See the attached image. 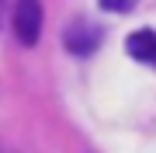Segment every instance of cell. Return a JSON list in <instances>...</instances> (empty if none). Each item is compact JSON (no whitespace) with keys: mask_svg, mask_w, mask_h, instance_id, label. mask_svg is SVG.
I'll use <instances>...</instances> for the list:
<instances>
[{"mask_svg":"<svg viewBox=\"0 0 156 153\" xmlns=\"http://www.w3.org/2000/svg\"><path fill=\"white\" fill-rule=\"evenodd\" d=\"M11 24H14V35H17V42H21V46H38L42 24H45L42 0H14Z\"/></svg>","mask_w":156,"mask_h":153,"instance_id":"6da1fadb","label":"cell"},{"mask_svg":"<svg viewBox=\"0 0 156 153\" xmlns=\"http://www.w3.org/2000/svg\"><path fill=\"white\" fill-rule=\"evenodd\" d=\"M62 42L73 56H90L97 46H101V28L94 21H73L66 31H62Z\"/></svg>","mask_w":156,"mask_h":153,"instance_id":"7a4b0ae2","label":"cell"},{"mask_svg":"<svg viewBox=\"0 0 156 153\" xmlns=\"http://www.w3.org/2000/svg\"><path fill=\"white\" fill-rule=\"evenodd\" d=\"M125 52H128L132 59L146 63V66H156V31H149V28L132 31V35L125 38Z\"/></svg>","mask_w":156,"mask_h":153,"instance_id":"3957f363","label":"cell"},{"mask_svg":"<svg viewBox=\"0 0 156 153\" xmlns=\"http://www.w3.org/2000/svg\"><path fill=\"white\" fill-rule=\"evenodd\" d=\"M135 4H139V0H101V7L111 11V14H128Z\"/></svg>","mask_w":156,"mask_h":153,"instance_id":"277c9868","label":"cell"},{"mask_svg":"<svg viewBox=\"0 0 156 153\" xmlns=\"http://www.w3.org/2000/svg\"><path fill=\"white\" fill-rule=\"evenodd\" d=\"M0 7H4V0H0Z\"/></svg>","mask_w":156,"mask_h":153,"instance_id":"5b68a950","label":"cell"}]
</instances>
